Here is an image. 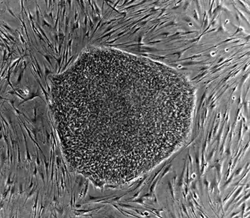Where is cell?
Listing matches in <instances>:
<instances>
[{
    "mask_svg": "<svg viewBox=\"0 0 250 218\" xmlns=\"http://www.w3.org/2000/svg\"><path fill=\"white\" fill-rule=\"evenodd\" d=\"M195 106L186 75L112 48H87L51 80L64 159L100 186L128 183L183 147Z\"/></svg>",
    "mask_w": 250,
    "mask_h": 218,
    "instance_id": "6da1fadb",
    "label": "cell"
}]
</instances>
